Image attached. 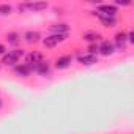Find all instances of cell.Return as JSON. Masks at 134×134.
<instances>
[{
	"label": "cell",
	"mask_w": 134,
	"mask_h": 134,
	"mask_svg": "<svg viewBox=\"0 0 134 134\" xmlns=\"http://www.w3.org/2000/svg\"><path fill=\"white\" fill-rule=\"evenodd\" d=\"M22 57H25L24 49L16 47V49H13V51H8V52L2 57V62H0V65H5V66H16Z\"/></svg>",
	"instance_id": "obj_1"
},
{
	"label": "cell",
	"mask_w": 134,
	"mask_h": 134,
	"mask_svg": "<svg viewBox=\"0 0 134 134\" xmlns=\"http://www.w3.org/2000/svg\"><path fill=\"white\" fill-rule=\"evenodd\" d=\"M66 38H68V35H55V33H51V35H47L46 38H43L41 40V43L46 46V47H55V46H58V44H62L63 41H66Z\"/></svg>",
	"instance_id": "obj_2"
},
{
	"label": "cell",
	"mask_w": 134,
	"mask_h": 134,
	"mask_svg": "<svg viewBox=\"0 0 134 134\" xmlns=\"http://www.w3.org/2000/svg\"><path fill=\"white\" fill-rule=\"evenodd\" d=\"M25 65H29L30 66V70H32V73H33V68L40 63V62H43L44 60V57H43V54L41 52H38V51H32V52H29V54H25Z\"/></svg>",
	"instance_id": "obj_3"
},
{
	"label": "cell",
	"mask_w": 134,
	"mask_h": 134,
	"mask_svg": "<svg viewBox=\"0 0 134 134\" xmlns=\"http://www.w3.org/2000/svg\"><path fill=\"white\" fill-rule=\"evenodd\" d=\"M71 63H73V55H60V57H57L55 58V62H54V66L57 70H66V68H70L71 66Z\"/></svg>",
	"instance_id": "obj_4"
},
{
	"label": "cell",
	"mask_w": 134,
	"mask_h": 134,
	"mask_svg": "<svg viewBox=\"0 0 134 134\" xmlns=\"http://www.w3.org/2000/svg\"><path fill=\"white\" fill-rule=\"evenodd\" d=\"M49 32L55 35H68L70 33V25L66 22H55L49 25Z\"/></svg>",
	"instance_id": "obj_5"
},
{
	"label": "cell",
	"mask_w": 134,
	"mask_h": 134,
	"mask_svg": "<svg viewBox=\"0 0 134 134\" xmlns=\"http://www.w3.org/2000/svg\"><path fill=\"white\" fill-rule=\"evenodd\" d=\"M96 13H101V14H106V16H115L117 18V13H118V8L115 5H109V3H101L96 7Z\"/></svg>",
	"instance_id": "obj_6"
},
{
	"label": "cell",
	"mask_w": 134,
	"mask_h": 134,
	"mask_svg": "<svg viewBox=\"0 0 134 134\" xmlns=\"http://www.w3.org/2000/svg\"><path fill=\"white\" fill-rule=\"evenodd\" d=\"M112 44H114L115 51H125V49H126V44H128V41H126V33H125V32H118V33L115 35Z\"/></svg>",
	"instance_id": "obj_7"
},
{
	"label": "cell",
	"mask_w": 134,
	"mask_h": 134,
	"mask_svg": "<svg viewBox=\"0 0 134 134\" xmlns=\"http://www.w3.org/2000/svg\"><path fill=\"white\" fill-rule=\"evenodd\" d=\"M115 52V47L110 41H101V44H98V54L104 55V57H110L112 54Z\"/></svg>",
	"instance_id": "obj_8"
},
{
	"label": "cell",
	"mask_w": 134,
	"mask_h": 134,
	"mask_svg": "<svg viewBox=\"0 0 134 134\" xmlns=\"http://www.w3.org/2000/svg\"><path fill=\"white\" fill-rule=\"evenodd\" d=\"M47 7H49L47 2H25L24 3V8L29 11H33V13H40V11L46 10Z\"/></svg>",
	"instance_id": "obj_9"
},
{
	"label": "cell",
	"mask_w": 134,
	"mask_h": 134,
	"mask_svg": "<svg viewBox=\"0 0 134 134\" xmlns=\"http://www.w3.org/2000/svg\"><path fill=\"white\" fill-rule=\"evenodd\" d=\"M33 73H36L38 76H49L51 74V63L47 60L40 62L35 68H33Z\"/></svg>",
	"instance_id": "obj_10"
},
{
	"label": "cell",
	"mask_w": 134,
	"mask_h": 134,
	"mask_svg": "<svg viewBox=\"0 0 134 134\" xmlns=\"http://www.w3.org/2000/svg\"><path fill=\"white\" fill-rule=\"evenodd\" d=\"M13 71L16 76L19 77H29L32 74V70H30V66L25 65V63H18L16 66H13Z\"/></svg>",
	"instance_id": "obj_11"
},
{
	"label": "cell",
	"mask_w": 134,
	"mask_h": 134,
	"mask_svg": "<svg viewBox=\"0 0 134 134\" xmlns=\"http://www.w3.org/2000/svg\"><path fill=\"white\" fill-rule=\"evenodd\" d=\"M24 40L29 44H36V43H40L43 40V36H41V33L38 30H29V32L24 33Z\"/></svg>",
	"instance_id": "obj_12"
},
{
	"label": "cell",
	"mask_w": 134,
	"mask_h": 134,
	"mask_svg": "<svg viewBox=\"0 0 134 134\" xmlns=\"http://www.w3.org/2000/svg\"><path fill=\"white\" fill-rule=\"evenodd\" d=\"M95 16H96V18L101 21V24H103L104 27H107V29L117 25V18H115V16H106V14H101V13H95Z\"/></svg>",
	"instance_id": "obj_13"
},
{
	"label": "cell",
	"mask_w": 134,
	"mask_h": 134,
	"mask_svg": "<svg viewBox=\"0 0 134 134\" xmlns=\"http://www.w3.org/2000/svg\"><path fill=\"white\" fill-rule=\"evenodd\" d=\"M77 62H79L81 65L92 66V65L98 63V55H92V54H81V55H77Z\"/></svg>",
	"instance_id": "obj_14"
},
{
	"label": "cell",
	"mask_w": 134,
	"mask_h": 134,
	"mask_svg": "<svg viewBox=\"0 0 134 134\" xmlns=\"http://www.w3.org/2000/svg\"><path fill=\"white\" fill-rule=\"evenodd\" d=\"M82 40L87 41L88 44H96V41L101 40V35H99L98 32H85V33L82 35Z\"/></svg>",
	"instance_id": "obj_15"
},
{
	"label": "cell",
	"mask_w": 134,
	"mask_h": 134,
	"mask_svg": "<svg viewBox=\"0 0 134 134\" xmlns=\"http://www.w3.org/2000/svg\"><path fill=\"white\" fill-rule=\"evenodd\" d=\"M21 35L18 33V32H8L7 33V41H8V44H11V46H14V49L21 44Z\"/></svg>",
	"instance_id": "obj_16"
},
{
	"label": "cell",
	"mask_w": 134,
	"mask_h": 134,
	"mask_svg": "<svg viewBox=\"0 0 134 134\" xmlns=\"http://www.w3.org/2000/svg\"><path fill=\"white\" fill-rule=\"evenodd\" d=\"M13 13V7L8 3H0V16H10Z\"/></svg>",
	"instance_id": "obj_17"
},
{
	"label": "cell",
	"mask_w": 134,
	"mask_h": 134,
	"mask_svg": "<svg viewBox=\"0 0 134 134\" xmlns=\"http://www.w3.org/2000/svg\"><path fill=\"white\" fill-rule=\"evenodd\" d=\"M87 54H92V55H98V44H88L87 47Z\"/></svg>",
	"instance_id": "obj_18"
},
{
	"label": "cell",
	"mask_w": 134,
	"mask_h": 134,
	"mask_svg": "<svg viewBox=\"0 0 134 134\" xmlns=\"http://www.w3.org/2000/svg\"><path fill=\"white\" fill-rule=\"evenodd\" d=\"M126 41H128V44H134V33L132 32L126 33Z\"/></svg>",
	"instance_id": "obj_19"
},
{
	"label": "cell",
	"mask_w": 134,
	"mask_h": 134,
	"mask_svg": "<svg viewBox=\"0 0 134 134\" xmlns=\"http://www.w3.org/2000/svg\"><path fill=\"white\" fill-rule=\"evenodd\" d=\"M131 2H120V0H117L115 2V7H129Z\"/></svg>",
	"instance_id": "obj_20"
},
{
	"label": "cell",
	"mask_w": 134,
	"mask_h": 134,
	"mask_svg": "<svg viewBox=\"0 0 134 134\" xmlns=\"http://www.w3.org/2000/svg\"><path fill=\"white\" fill-rule=\"evenodd\" d=\"M5 54H7V46L0 43V57H3Z\"/></svg>",
	"instance_id": "obj_21"
},
{
	"label": "cell",
	"mask_w": 134,
	"mask_h": 134,
	"mask_svg": "<svg viewBox=\"0 0 134 134\" xmlns=\"http://www.w3.org/2000/svg\"><path fill=\"white\" fill-rule=\"evenodd\" d=\"M0 107H2V101H0Z\"/></svg>",
	"instance_id": "obj_22"
},
{
	"label": "cell",
	"mask_w": 134,
	"mask_h": 134,
	"mask_svg": "<svg viewBox=\"0 0 134 134\" xmlns=\"http://www.w3.org/2000/svg\"><path fill=\"white\" fill-rule=\"evenodd\" d=\"M0 66H2V65H0Z\"/></svg>",
	"instance_id": "obj_23"
}]
</instances>
